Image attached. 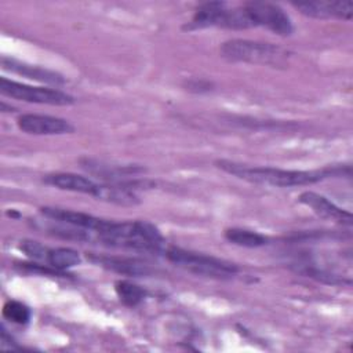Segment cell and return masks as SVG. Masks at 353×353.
<instances>
[{"instance_id":"1","label":"cell","mask_w":353,"mask_h":353,"mask_svg":"<svg viewBox=\"0 0 353 353\" xmlns=\"http://www.w3.org/2000/svg\"><path fill=\"white\" fill-rule=\"evenodd\" d=\"M216 167L222 171L259 185H269L276 188H291V186H305L317 183L325 178L336 176L342 174L341 167H327L316 171H302V170H283L276 167H261L248 165L230 160H216Z\"/></svg>"},{"instance_id":"2","label":"cell","mask_w":353,"mask_h":353,"mask_svg":"<svg viewBox=\"0 0 353 353\" xmlns=\"http://www.w3.org/2000/svg\"><path fill=\"white\" fill-rule=\"evenodd\" d=\"M95 241L145 254H160L165 248L160 230L148 221H106L102 229L95 233Z\"/></svg>"},{"instance_id":"3","label":"cell","mask_w":353,"mask_h":353,"mask_svg":"<svg viewBox=\"0 0 353 353\" xmlns=\"http://www.w3.org/2000/svg\"><path fill=\"white\" fill-rule=\"evenodd\" d=\"M223 58L234 62H247L256 65L281 66L287 63L288 51L272 43L233 39L225 41L221 48Z\"/></svg>"},{"instance_id":"4","label":"cell","mask_w":353,"mask_h":353,"mask_svg":"<svg viewBox=\"0 0 353 353\" xmlns=\"http://www.w3.org/2000/svg\"><path fill=\"white\" fill-rule=\"evenodd\" d=\"M163 254L170 262L197 276L211 279H230L239 272L237 265L232 262L181 247H165Z\"/></svg>"},{"instance_id":"5","label":"cell","mask_w":353,"mask_h":353,"mask_svg":"<svg viewBox=\"0 0 353 353\" xmlns=\"http://www.w3.org/2000/svg\"><path fill=\"white\" fill-rule=\"evenodd\" d=\"M0 92L4 97L30 102V103L52 105V106H68L74 103V98L61 90L28 85L19 81L10 80L7 77L0 79Z\"/></svg>"},{"instance_id":"6","label":"cell","mask_w":353,"mask_h":353,"mask_svg":"<svg viewBox=\"0 0 353 353\" xmlns=\"http://www.w3.org/2000/svg\"><path fill=\"white\" fill-rule=\"evenodd\" d=\"M252 28L262 26L279 36H291L294 26L288 14L274 3L250 1L244 4Z\"/></svg>"},{"instance_id":"7","label":"cell","mask_w":353,"mask_h":353,"mask_svg":"<svg viewBox=\"0 0 353 353\" xmlns=\"http://www.w3.org/2000/svg\"><path fill=\"white\" fill-rule=\"evenodd\" d=\"M21 131L32 135H62L74 131V127L65 119L48 114H21L17 120Z\"/></svg>"},{"instance_id":"8","label":"cell","mask_w":353,"mask_h":353,"mask_svg":"<svg viewBox=\"0 0 353 353\" xmlns=\"http://www.w3.org/2000/svg\"><path fill=\"white\" fill-rule=\"evenodd\" d=\"M40 212L46 218H48L54 222H59V223H65V225H70V226H76V228H81V229L92 232L94 241H95V233L98 230H101L106 222V219H101L91 214L81 212V211H73L69 208L46 205V207H40Z\"/></svg>"},{"instance_id":"9","label":"cell","mask_w":353,"mask_h":353,"mask_svg":"<svg viewBox=\"0 0 353 353\" xmlns=\"http://www.w3.org/2000/svg\"><path fill=\"white\" fill-rule=\"evenodd\" d=\"M303 15L317 19H350L353 17V1H298L292 3Z\"/></svg>"},{"instance_id":"10","label":"cell","mask_w":353,"mask_h":353,"mask_svg":"<svg viewBox=\"0 0 353 353\" xmlns=\"http://www.w3.org/2000/svg\"><path fill=\"white\" fill-rule=\"evenodd\" d=\"M299 201L309 207L314 214H317L321 218L332 219L339 223L352 225V214L339 208L336 204H334L331 200L324 197L323 194H319L316 192H303L299 196Z\"/></svg>"},{"instance_id":"11","label":"cell","mask_w":353,"mask_h":353,"mask_svg":"<svg viewBox=\"0 0 353 353\" xmlns=\"http://www.w3.org/2000/svg\"><path fill=\"white\" fill-rule=\"evenodd\" d=\"M44 183L54 186L61 190H68V192H76V193H84V194H91L95 197L99 183L94 182L92 179L74 174V172H54L48 174L43 178Z\"/></svg>"},{"instance_id":"12","label":"cell","mask_w":353,"mask_h":353,"mask_svg":"<svg viewBox=\"0 0 353 353\" xmlns=\"http://www.w3.org/2000/svg\"><path fill=\"white\" fill-rule=\"evenodd\" d=\"M91 261L101 265L105 269L112 272L131 276V277H141L149 276L152 269L148 263L135 259V258H125V256H112V255H91Z\"/></svg>"},{"instance_id":"13","label":"cell","mask_w":353,"mask_h":353,"mask_svg":"<svg viewBox=\"0 0 353 353\" xmlns=\"http://www.w3.org/2000/svg\"><path fill=\"white\" fill-rule=\"evenodd\" d=\"M1 68L4 70L21 74L30 80H37V81H43V83H48V84H55V85L65 83L63 76L57 72L40 68V66H34V65H28L25 62H19V61L8 58V57H1Z\"/></svg>"},{"instance_id":"14","label":"cell","mask_w":353,"mask_h":353,"mask_svg":"<svg viewBox=\"0 0 353 353\" xmlns=\"http://www.w3.org/2000/svg\"><path fill=\"white\" fill-rule=\"evenodd\" d=\"M225 239L236 245L240 247H247V248H256L269 244V237L254 232L248 229H241V228H230L225 230Z\"/></svg>"},{"instance_id":"15","label":"cell","mask_w":353,"mask_h":353,"mask_svg":"<svg viewBox=\"0 0 353 353\" xmlns=\"http://www.w3.org/2000/svg\"><path fill=\"white\" fill-rule=\"evenodd\" d=\"M80 262H81L80 254L76 250L68 248V247L48 248L47 256H46V263L61 272H65L69 268L77 266Z\"/></svg>"},{"instance_id":"16","label":"cell","mask_w":353,"mask_h":353,"mask_svg":"<svg viewBox=\"0 0 353 353\" xmlns=\"http://www.w3.org/2000/svg\"><path fill=\"white\" fill-rule=\"evenodd\" d=\"M114 291H116L119 299L125 306H130V307L138 306L141 302H143V299L146 296V291L141 285H138L130 280L116 281Z\"/></svg>"},{"instance_id":"17","label":"cell","mask_w":353,"mask_h":353,"mask_svg":"<svg viewBox=\"0 0 353 353\" xmlns=\"http://www.w3.org/2000/svg\"><path fill=\"white\" fill-rule=\"evenodd\" d=\"M30 316H32L30 309L19 301L11 299V301H7L3 306V317L15 323V324L29 323Z\"/></svg>"},{"instance_id":"18","label":"cell","mask_w":353,"mask_h":353,"mask_svg":"<svg viewBox=\"0 0 353 353\" xmlns=\"http://www.w3.org/2000/svg\"><path fill=\"white\" fill-rule=\"evenodd\" d=\"M19 250L28 258H30L33 261H44L46 262L48 247H44L43 244H40L39 241H34V240H23L19 244Z\"/></svg>"},{"instance_id":"19","label":"cell","mask_w":353,"mask_h":353,"mask_svg":"<svg viewBox=\"0 0 353 353\" xmlns=\"http://www.w3.org/2000/svg\"><path fill=\"white\" fill-rule=\"evenodd\" d=\"M1 349L3 350H11V349H21L15 339L7 332L4 325H1Z\"/></svg>"}]
</instances>
